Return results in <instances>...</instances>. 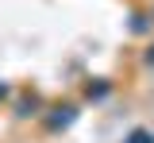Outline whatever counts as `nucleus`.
<instances>
[{"label":"nucleus","mask_w":154,"mask_h":143,"mask_svg":"<svg viewBox=\"0 0 154 143\" xmlns=\"http://www.w3.org/2000/svg\"><path fill=\"white\" fill-rule=\"evenodd\" d=\"M131 143H150V135H146V132H135V135H131Z\"/></svg>","instance_id":"nucleus-1"}]
</instances>
